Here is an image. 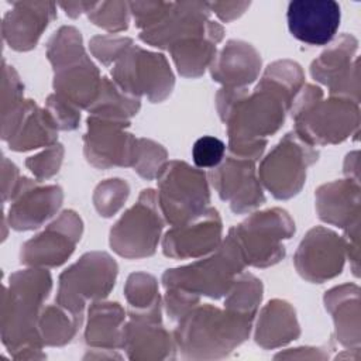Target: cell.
Masks as SVG:
<instances>
[{"label": "cell", "instance_id": "1", "mask_svg": "<svg viewBox=\"0 0 361 361\" xmlns=\"http://www.w3.org/2000/svg\"><path fill=\"white\" fill-rule=\"evenodd\" d=\"M295 107L299 137L306 142L317 141L320 144L343 141L353 127L358 123V109L351 100H329L314 103L322 94L319 87L307 86Z\"/></svg>", "mask_w": 361, "mask_h": 361}, {"label": "cell", "instance_id": "2", "mask_svg": "<svg viewBox=\"0 0 361 361\" xmlns=\"http://www.w3.org/2000/svg\"><path fill=\"white\" fill-rule=\"evenodd\" d=\"M159 185L161 206L168 221L176 224L203 214L209 193L202 172L173 162L165 168Z\"/></svg>", "mask_w": 361, "mask_h": 361}, {"label": "cell", "instance_id": "3", "mask_svg": "<svg viewBox=\"0 0 361 361\" xmlns=\"http://www.w3.org/2000/svg\"><path fill=\"white\" fill-rule=\"evenodd\" d=\"M316 155L310 147L300 144L299 135L288 134L262 162L261 176L265 186L278 199L293 196L303 183L306 166Z\"/></svg>", "mask_w": 361, "mask_h": 361}, {"label": "cell", "instance_id": "4", "mask_svg": "<svg viewBox=\"0 0 361 361\" xmlns=\"http://www.w3.org/2000/svg\"><path fill=\"white\" fill-rule=\"evenodd\" d=\"M152 199V190H144L140 203L111 228V245L120 255L141 257L154 252L162 223Z\"/></svg>", "mask_w": 361, "mask_h": 361}, {"label": "cell", "instance_id": "5", "mask_svg": "<svg viewBox=\"0 0 361 361\" xmlns=\"http://www.w3.org/2000/svg\"><path fill=\"white\" fill-rule=\"evenodd\" d=\"M340 24V6L333 0H296L288 7L289 31L309 45L329 44Z\"/></svg>", "mask_w": 361, "mask_h": 361}, {"label": "cell", "instance_id": "6", "mask_svg": "<svg viewBox=\"0 0 361 361\" xmlns=\"http://www.w3.org/2000/svg\"><path fill=\"white\" fill-rule=\"evenodd\" d=\"M213 185L221 199L231 200L234 212L250 210L264 202V196L254 178V164L247 158L231 157L213 173Z\"/></svg>", "mask_w": 361, "mask_h": 361}, {"label": "cell", "instance_id": "7", "mask_svg": "<svg viewBox=\"0 0 361 361\" xmlns=\"http://www.w3.org/2000/svg\"><path fill=\"white\" fill-rule=\"evenodd\" d=\"M220 220L217 212L210 209L203 213V220L172 230L164 241V252L171 257H192L204 254L216 247L220 237Z\"/></svg>", "mask_w": 361, "mask_h": 361}, {"label": "cell", "instance_id": "8", "mask_svg": "<svg viewBox=\"0 0 361 361\" xmlns=\"http://www.w3.org/2000/svg\"><path fill=\"white\" fill-rule=\"evenodd\" d=\"M261 59L254 48L247 44L231 41L224 48L221 59L213 65V78L219 82L233 86L247 85L252 82L258 73Z\"/></svg>", "mask_w": 361, "mask_h": 361}, {"label": "cell", "instance_id": "9", "mask_svg": "<svg viewBox=\"0 0 361 361\" xmlns=\"http://www.w3.org/2000/svg\"><path fill=\"white\" fill-rule=\"evenodd\" d=\"M299 250L317 254L320 258L310 275V281L322 282L340 274L343 267V245L337 235L324 228H314L309 233Z\"/></svg>", "mask_w": 361, "mask_h": 361}, {"label": "cell", "instance_id": "10", "mask_svg": "<svg viewBox=\"0 0 361 361\" xmlns=\"http://www.w3.org/2000/svg\"><path fill=\"white\" fill-rule=\"evenodd\" d=\"M319 212L324 221L344 227L351 224V216H358V186H351L347 183H330L323 186L319 193Z\"/></svg>", "mask_w": 361, "mask_h": 361}, {"label": "cell", "instance_id": "11", "mask_svg": "<svg viewBox=\"0 0 361 361\" xmlns=\"http://www.w3.org/2000/svg\"><path fill=\"white\" fill-rule=\"evenodd\" d=\"M357 41L353 37L344 35L334 44L333 48L322 54L320 59L312 65V75L317 80L330 85L331 92L336 90L344 80L348 79V58L354 54Z\"/></svg>", "mask_w": 361, "mask_h": 361}, {"label": "cell", "instance_id": "12", "mask_svg": "<svg viewBox=\"0 0 361 361\" xmlns=\"http://www.w3.org/2000/svg\"><path fill=\"white\" fill-rule=\"evenodd\" d=\"M172 55L182 75L195 76L204 69L207 61L212 58L213 45L199 37H192L173 44Z\"/></svg>", "mask_w": 361, "mask_h": 361}, {"label": "cell", "instance_id": "13", "mask_svg": "<svg viewBox=\"0 0 361 361\" xmlns=\"http://www.w3.org/2000/svg\"><path fill=\"white\" fill-rule=\"evenodd\" d=\"M224 152H226L224 142L216 137H209V135L199 138L192 148L193 162L197 168L217 166L224 158Z\"/></svg>", "mask_w": 361, "mask_h": 361}]
</instances>
